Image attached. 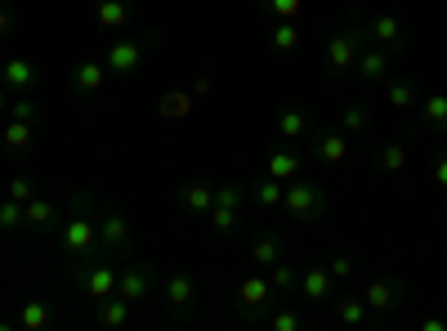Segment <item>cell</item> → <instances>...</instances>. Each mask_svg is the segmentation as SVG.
<instances>
[{"label":"cell","instance_id":"cell-32","mask_svg":"<svg viewBox=\"0 0 447 331\" xmlns=\"http://www.w3.org/2000/svg\"><path fill=\"white\" fill-rule=\"evenodd\" d=\"M0 27H5V14H0Z\"/></svg>","mask_w":447,"mask_h":331},{"label":"cell","instance_id":"cell-14","mask_svg":"<svg viewBox=\"0 0 447 331\" xmlns=\"http://www.w3.org/2000/svg\"><path fill=\"white\" fill-rule=\"evenodd\" d=\"M425 117L434 121L438 130H447V98H429V108H425Z\"/></svg>","mask_w":447,"mask_h":331},{"label":"cell","instance_id":"cell-2","mask_svg":"<svg viewBox=\"0 0 447 331\" xmlns=\"http://www.w3.org/2000/svg\"><path fill=\"white\" fill-rule=\"evenodd\" d=\"M5 81H9V90H27L31 81H36V68H31L27 58H14L9 68H5Z\"/></svg>","mask_w":447,"mask_h":331},{"label":"cell","instance_id":"cell-16","mask_svg":"<svg viewBox=\"0 0 447 331\" xmlns=\"http://www.w3.org/2000/svg\"><path fill=\"white\" fill-rule=\"evenodd\" d=\"M125 19V5H121V0H108V5H103V23L112 27V23H121Z\"/></svg>","mask_w":447,"mask_h":331},{"label":"cell","instance_id":"cell-21","mask_svg":"<svg viewBox=\"0 0 447 331\" xmlns=\"http://www.w3.org/2000/svg\"><path fill=\"white\" fill-rule=\"evenodd\" d=\"M255 255H260L264 264H269V260L277 255V242H273V238H260V242H255Z\"/></svg>","mask_w":447,"mask_h":331},{"label":"cell","instance_id":"cell-4","mask_svg":"<svg viewBox=\"0 0 447 331\" xmlns=\"http://www.w3.org/2000/svg\"><path fill=\"white\" fill-rule=\"evenodd\" d=\"M385 68H389V58L380 54V49H367V54H362V76H367V81H380Z\"/></svg>","mask_w":447,"mask_h":331},{"label":"cell","instance_id":"cell-1","mask_svg":"<svg viewBox=\"0 0 447 331\" xmlns=\"http://www.w3.org/2000/svg\"><path fill=\"white\" fill-rule=\"evenodd\" d=\"M287 202H291L295 215H313V210L322 206V193H318V188H309V184H300V188H291Z\"/></svg>","mask_w":447,"mask_h":331},{"label":"cell","instance_id":"cell-15","mask_svg":"<svg viewBox=\"0 0 447 331\" xmlns=\"http://www.w3.org/2000/svg\"><path fill=\"white\" fill-rule=\"evenodd\" d=\"M103 242H108V246H121V242H125V220H117V215H112L108 228H103Z\"/></svg>","mask_w":447,"mask_h":331},{"label":"cell","instance_id":"cell-27","mask_svg":"<svg viewBox=\"0 0 447 331\" xmlns=\"http://www.w3.org/2000/svg\"><path fill=\"white\" fill-rule=\"evenodd\" d=\"M389 98H394V103H399V108H407V103H411V90H407V86H399V90H394Z\"/></svg>","mask_w":447,"mask_h":331},{"label":"cell","instance_id":"cell-5","mask_svg":"<svg viewBox=\"0 0 447 331\" xmlns=\"http://www.w3.org/2000/svg\"><path fill=\"white\" fill-rule=\"evenodd\" d=\"M170 305H175V309L192 305V282H188L184 273H175V277H170Z\"/></svg>","mask_w":447,"mask_h":331},{"label":"cell","instance_id":"cell-17","mask_svg":"<svg viewBox=\"0 0 447 331\" xmlns=\"http://www.w3.org/2000/svg\"><path fill=\"white\" fill-rule=\"evenodd\" d=\"M242 300L246 305H264V282H246L242 287Z\"/></svg>","mask_w":447,"mask_h":331},{"label":"cell","instance_id":"cell-23","mask_svg":"<svg viewBox=\"0 0 447 331\" xmlns=\"http://www.w3.org/2000/svg\"><path fill=\"white\" fill-rule=\"evenodd\" d=\"M291 170H295V157L277 153V157H273V175H291Z\"/></svg>","mask_w":447,"mask_h":331},{"label":"cell","instance_id":"cell-13","mask_svg":"<svg viewBox=\"0 0 447 331\" xmlns=\"http://www.w3.org/2000/svg\"><path fill=\"white\" fill-rule=\"evenodd\" d=\"M304 291L313 295V300H322V295H327V273H322V269H313V273L304 277Z\"/></svg>","mask_w":447,"mask_h":331},{"label":"cell","instance_id":"cell-9","mask_svg":"<svg viewBox=\"0 0 447 331\" xmlns=\"http://www.w3.org/2000/svg\"><path fill=\"white\" fill-rule=\"evenodd\" d=\"M394 300H399V287H394V282H380V287H371V305H376V309H389Z\"/></svg>","mask_w":447,"mask_h":331},{"label":"cell","instance_id":"cell-10","mask_svg":"<svg viewBox=\"0 0 447 331\" xmlns=\"http://www.w3.org/2000/svg\"><path fill=\"white\" fill-rule=\"evenodd\" d=\"M349 54H354V36H344V41H336L331 45V68H344V63H349Z\"/></svg>","mask_w":447,"mask_h":331},{"label":"cell","instance_id":"cell-30","mask_svg":"<svg viewBox=\"0 0 447 331\" xmlns=\"http://www.w3.org/2000/svg\"><path fill=\"white\" fill-rule=\"evenodd\" d=\"M31 220H36V224H49V206H31Z\"/></svg>","mask_w":447,"mask_h":331},{"label":"cell","instance_id":"cell-18","mask_svg":"<svg viewBox=\"0 0 447 331\" xmlns=\"http://www.w3.org/2000/svg\"><path fill=\"white\" fill-rule=\"evenodd\" d=\"M340 318L344 322H358L362 318V300H340Z\"/></svg>","mask_w":447,"mask_h":331},{"label":"cell","instance_id":"cell-8","mask_svg":"<svg viewBox=\"0 0 447 331\" xmlns=\"http://www.w3.org/2000/svg\"><path fill=\"white\" fill-rule=\"evenodd\" d=\"M340 153H344V139H340V135H322V139H318V157L340 161Z\"/></svg>","mask_w":447,"mask_h":331},{"label":"cell","instance_id":"cell-29","mask_svg":"<svg viewBox=\"0 0 447 331\" xmlns=\"http://www.w3.org/2000/svg\"><path fill=\"white\" fill-rule=\"evenodd\" d=\"M27 322H31V327L45 322V309H41V305H31V309H27Z\"/></svg>","mask_w":447,"mask_h":331},{"label":"cell","instance_id":"cell-31","mask_svg":"<svg viewBox=\"0 0 447 331\" xmlns=\"http://www.w3.org/2000/svg\"><path fill=\"white\" fill-rule=\"evenodd\" d=\"M438 184H447V157L438 161Z\"/></svg>","mask_w":447,"mask_h":331},{"label":"cell","instance_id":"cell-11","mask_svg":"<svg viewBox=\"0 0 447 331\" xmlns=\"http://www.w3.org/2000/svg\"><path fill=\"white\" fill-rule=\"evenodd\" d=\"M68 246H72V251H86V246H90V224L76 220V224L68 228Z\"/></svg>","mask_w":447,"mask_h":331},{"label":"cell","instance_id":"cell-22","mask_svg":"<svg viewBox=\"0 0 447 331\" xmlns=\"http://www.w3.org/2000/svg\"><path fill=\"white\" fill-rule=\"evenodd\" d=\"M282 130H287V135H300V130H304V117H300V112H287V117H282Z\"/></svg>","mask_w":447,"mask_h":331},{"label":"cell","instance_id":"cell-24","mask_svg":"<svg viewBox=\"0 0 447 331\" xmlns=\"http://www.w3.org/2000/svg\"><path fill=\"white\" fill-rule=\"evenodd\" d=\"M103 322H108V327L125 322V305H108V309H103Z\"/></svg>","mask_w":447,"mask_h":331},{"label":"cell","instance_id":"cell-19","mask_svg":"<svg viewBox=\"0 0 447 331\" xmlns=\"http://www.w3.org/2000/svg\"><path fill=\"white\" fill-rule=\"evenodd\" d=\"M380 166H385V170H399L403 166V148H385V153H380Z\"/></svg>","mask_w":447,"mask_h":331},{"label":"cell","instance_id":"cell-33","mask_svg":"<svg viewBox=\"0 0 447 331\" xmlns=\"http://www.w3.org/2000/svg\"><path fill=\"white\" fill-rule=\"evenodd\" d=\"M0 108H5V103H0Z\"/></svg>","mask_w":447,"mask_h":331},{"label":"cell","instance_id":"cell-12","mask_svg":"<svg viewBox=\"0 0 447 331\" xmlns=\"http://www.w3.org/2000/svg\"><path fill=\"white\" fill-rule=\"evenodd\" d=\"M72 81H76V90H86V94H90V90H98V68H90V63H86V68H76Z\"/></svg>","mask_w":447,"mask_h":331},{"label":"cell","instance_id":"cell-28","mask_svg":"<svg viewBox=\"0 0 447 331\" xmlns=\"http://www.w3.org/2000/svg\"><path fill=\"white\" fill-rule=\"evenodd\" d=\"M277 45L291 49V45H295V31H291V27H282V31H277Z\"/></svg>","mask_w":447,"mask_h":331},{"label":"cell","instance_id":"cell-7","mask_svg":"<svg viewBox=\"0 0 447 331\" xmlns=\"http://www.w3.org/2000/svg\"><path fill=\"white\" fill-rule=\"evenodd\" d=\"M135 63H139V45H117L112 49V68L117 72H130Z\"/></svg>","mask_w":447,"mask_h":331},{"label":"cell","instance_id":"cell-3","mask_svg":"<svg viewBox=\"0 0 447 331\" xmlns=\"http://www.w3.org/2000/svg\"><path fill=\"white\" fill-rule=\"evenodd\" d=\"M121 287H125V300H143L148 287H153V277H148V269H130L121 277Z\"/></svg>","mask_w":447,"mask_h":331},{"label":"cell","instance_id":"cell-26","mask_svg":"<svg viewBox=\"0 0 447 331\" xmlns=\"http://www.w3.org/2000/svg\"><path fill=\"white\" fill-rule=\"evenodd\" d=\"M206 197H210L206 188H188V193H184V202H188V206H206Z\"/></svg>","mask_w":447,"mask_h":331},{"label":"cell","instance_id":"cell-6","mask_svg":"<svg viewBox=\"0 0 447 331\" xmlns=\"http://www.w3.org/2000/svg\"><path fill=\"white\" fill-rule=\"evenodd\" d=\"M112 282H117V273H112V269H94V273H90V287H86V291H90L94 300H98V295H108V291H112Z\"/></svg>","mask_w":447,"mask_h":331},{"label":"cell","instance_id":"cell-20","mask_svg":"<svg viewBox=\"0 0 447 331\" xmlns=\"http://www.w3.org/2000/svg\"><path fill=\"white\" fill-rule=\"evenodd\" d=\"M376 36H380V41H399V23H394V19H380V23H376Z\"/></svg>","mask_w":447,"mask_h":331},{"label":"cell","instance_id":"cell-25","mask_svg":"<svg viewBox=\"0 0 447 331\" xmlns=\"http://www.w3.org/2000/svg\"><path fill=\"white\" fill-rule=\"evenodd\" d=\"M5 143H9V148H23V143H27V126H9Z\"/></svg>","mask_w":447,"mask_h":331}]
</instances>
